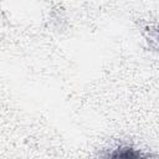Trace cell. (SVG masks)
<instances>
[{
  "label": "cell",
  "mask_w": 159,
  "mask_h": 159,
  "mask_svg": "<svg viewBox=\"0 0 159 159\" xmlns=\"http://www.w3.org/2000/svg\"><path fill=\"white\" fill-rule=\"evenodd\" d=\"M111 157H123V158H137L142 157L139 152H134L132 148H119L116 153H112Z\"/></svg>",
  "instance_id": "obj_1"
}]
</instances>
